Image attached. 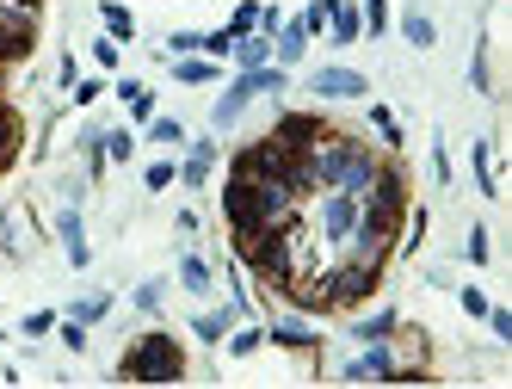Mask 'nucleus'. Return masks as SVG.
<instances>
[{"instance_id":"obj_1","label":"nucleus","mask_w":512,"mask_h":389,"mask_svg":"<svg viewBox=\"0 0 512 389\" xmlns=\"http://www.w3.org/2000/svg\"><path fill=\"white\" fill-rule=\"evenodd\" d=\"M290 204H297V198H290L278 180H253V173H235V180L223 186V217H229L235 235L297 223V210H290Z\"/></svg>"},{"instance_id":"obj_2","label":"nucleus","mask_w":512,"mask_h":389,"mask_svg":"<svg viewBox=\"0 0 512 389\" xmlns=\"http://www.w3.org/2000/svg\"><path fill=\"white\" fill-rule=\"evenodd\" d=\"M309 167H315V186H340V192H371L377 180V155L352 143V136H321V143L309 149Z\"/></svg>"},{"instance_id":"obj_3","label":"nucleus","mask_w":512,"mask_h":389,"mask_svg":"<svg viewBox=\"0 0 512 389\" xmlns=\"http://www.w3.org/2000/svg\"><path fill=\"white\" fill-rule=\"evenodd\" d=\"M118 377H124V383H179V377H186V352H179L173 334H142V340L124 352Z\"/></svg>"},{"instance_id":"obj_4","label":"nucleus","mask_w":512,"mask_h":389,"mask_svg":"<svg viewBox=\"0 0 512 389\" xmlns=\"http://www.w3.org/2000/svg\"><path fill=\"white\" fill-rule=\"evenodd\" d=\"M371 291H377V266H364V260H352V266H340V272H327V278H321L327 309H358Z\"/></svg>"},{"instance_id":"obj_5","label":"nucleus","mask_w":512,"mask_h":389,"mask_svg":"<svg viewBox=\"0 0 512 389\" xmlns=\"http://www.w3.org/2000/svg\"><path fill=\"white\" fill-rule=\"evenodd\" d=\"M253 93H284V75H278V68H241V81L223 93V105H210V118H216V124H235V118L247 112Z\"/></svg>"},{"instance_id":"obj_6","label":"nucleus","mask_w":512,"mask_h":389,"mask_svg":"<svg viewBox=\"0 0 512 389\" xmlns=\"http://www.w3.org/2000/svg\"><path fill=\"white\" fill-rule=\"evenodd\" d=\"M31 50H38V13H25V7H0V68L25 62Z\"/></svg>"},{"instance_id":"obj_7","label":"nucleus","mask_w":512,"mask_h":389,"mask_svg":"<svg viewBox=\"0 0 512 389\" xmlns=\"http://www.w3.org/2000/svg\"><path fill=\"white\" fill-rule=\"evenodd\" d=\"M266 136H278L284 149H297V155H303V149H315L321 136H327V118H321V112H284Z\"/></svg>"},{"instance_id":"obj_8","label":"nucleus","mask_w":512,"mask_h":389,"mask_svg":"<svg viewBox=\"0 0 512 389\" xmlns=\"http://www.w3.org/2000/svg\"><path fill=\"white\" fill-rule=\"evenodd\" d=\"M309 93H315V99H364V93H371V81H364L358 68H315V75H309Z\"/></svg>"},{"instance_id":"obj_9","label":"nucleus","mask_w":512,"mask_h":389,"mask_svg":"<svg viewBox=\"0 0 512 389\" xmlns=\"http://www.w3.org/2000/svg\"><path fill=\"white\" fill-rule=\"evenodd\" d=\"M352 223H358V192L327 186V198H321V229H327V241H346Z\"/></svg>"},{"instance_id":"obj_10","label":"nucleus","mask_w":512,"mask_h":389,"mask_svg":"<svg viewBox=\"0 0 512 389\" xmlns=\"http://www.w3.org/2000/svg\"><path fill=\"white\" fill-rule=\"evenodd\" d=\"M56 229H62V241H68V266H87L93 260V247H87V235H81V210L68 204L62 217H56Z\"/></svg>"},{"instance_id":"obj_11","label":"nucleus","mask_w":512,"mask_h":389,"mask_svg":"<svg viewBox=\"0 0 512 389\" xmlns=\"http://www.w3.org/2000/svg\"><path fill=\"white\" fill-rule=\"evenodd\" d=\"M340 377H346V383H364V377H395V359H389L383 346H371V352H364V359H352Z\"/></svg>"},{"instance_id":"obj_12","label":"nucleus","mask_w":512,"mask_h":389,"mask_svg":"<svg viewBox=\"0 0 512 389\" xmlns=\"http://www.w3.org/2000/svg\"><path fill=\"white\" fill-rule=\"evenodd\" d=\"M19 143H25V124H19V112H13V105H0V173L13 167Z\"/></svg>"},{"instance_id":"obj_13","label":"nucleus","mask_w":512,"mask_h":389,"mask_svg":"<svg viewBox=\"0 0 512 389\" xmlns=\"http://www.w3.org/2000/svg\"><path fill=\"white\" fill-rule=\"evenodd\" d=\"M241 68H266L272 62V38H266V31H247V38H235V50H229Z\"/></svg>"},{"instance_id":"obj_14","label":"nucleus","mask_w":512,"mask_h":389,"mask_svg":"<svg viewBox=\"0 0 512 389\" xmlns=\"http://www.w3.org/2000/svg\"><path fill=\"white\" fill-rule=\"evenodd\" d=\"M327 25H334V38H340V44H352L358 31H364V19H358L352 0H327Z\"/></svg>"},{"instance_id":"obj_15","label":"nucleus","mask_w":512,"mask_h":389,"mask_svg":"<svg viewBox=\"0 0 512 389\" xmlns=\"http://www.w3.org/2000/svg\"><path fill=\"white\" fill-rule=\"evenodd\" d=\"M303 56H309V31H303V25H278L272 62H303Z\"/></svg>"},{"instance_id":"obj_16","label":"nucleus","mask_w":512,"mask_h":389,"mask_svg":"<svg viewBox=\"0 0 512 389\" xmlns=\"http://www.w3.org/2000/svg\"><path fill=\"white\" fill-rule=\"evenodd\" d=\"M401 38H408L414 50H432V44H438V25H432L426 13H414V7H408V13H401Z\"/></svg>"},{"instance_id":"obj_17","label":"nucleus","mask_w":512,"mask_h":389,"mask_svg":"<svg viewBox=\"0 0 512 389\" xmlns=\"http://www.w3.org/2000/svg\"><path fill=\"white\" fill-rule=\"evenodd\" d=\"M469 161H475V186H482V198H500V180H494V143H475Z\"/></svg>"},{"instance_id":"obj_18","label":"nucleus","mask_w":512,"mask_h":389,"mask_svg":"<svg viewBox=\"0 0 512 389\" xmlns=\"http://www.w3.org/2000/svg\"><path fill=\"white\" fill-rule=\"evenodd\" d=\"M99 19H105V38H136V19H130V7H118V0H99Z\"/></svg>"},{"instance_id":"obj_19","label":"nucleus","mask_w":512,"mask_h":389,"mask_svg":"<svg viewBox=\"0 0 512 389\" xmlns=\"http://www.w3.org/2000/svg\"><path fill=\"white\" fill-rule=\"evenodd\" d=\"M210 161H216V143H210V136H204V143H192L186 167H179V180H186V186H204V173H210Z\"/></svg>"},{"instance_id":"obj_20","label":"nucleus","mask_w":512,"mask_h":389,"mask_svg":"<svg viewBox=\"0 0 512 389\" xmlns=\"http://www.w3.org/2000/svg\"><path fill=\"white\" fill-rule=\"evenodd\" d=\"M105 309H112V297H99V291H87V297H75V303H68V322H81V328H93V322H99Z\"/></svg>"},{"instance_id":"obj_21","label":"nucleus","mask_w":512,"mask_h":389,"mask_svg":"<svg viewBox=\"0 0 512 389\" xmlns=\"http://www.w3.org/2000/svg\"><path fill=\"white\" fill-rule=\"evenodd\" d=\"M179 285H186L192 297L210 291V266H204V254H186V260H179Z\"/></svg>"},{"instance_id":"obj_22","label":"nucleus","mask_w":512,"mask_h":389,"mask_svg":"<svg viewBox=\"0 0 512 389\" xmlns=\"http://www.w3.org/2000/svg\"><path fill=\"white\" fill-rule=\"evenodd\" d=\"M235 315H241V309L229 303V309H216V315H198V322H192V328H198V340H210V346H216V340H223V334H229V322H235Z\"/></svg>"},{"instance_id":"obj_23","label":"nucleus","mask_w":512,"mask_h":389,"mask_svg":"<svg viewBox=\"0 0 512 389\" xmlns=\"http://www.w3.org/2000/svg\"><path fill=\"white\" fill-rule=\"evenodd\" d=\"M352 334H358V340H389V334H395V315H389V309H377V315H358V322H352Z\"/></svg>"},{"instance_id":"obj_24","label":"nucleus","mask_w":512,"mask_h":389,"mask_svg":"<svg viewBox=\"0 0 512 389\" xmlns=\"http://www.w3.org/2000/svg\"><path fill=\"white\" fill-rule=\"evenodd\" d=\"M173 81L179 87H210L216 81V62H173Z\"/></svg>"},{"instance_id":"obj_25","label":"nucleus","mask_w":512,"mask_h":389,"mask_svg":"<svg viewBox=\"0 0 512 389\" xmlns=\"http://www.w3.org/2000/svg\"><path fill=\"white\" fill-rule=\"evenodd\" d=\"M99 155H105V161H130V155H136V136H130V130H105V136H99Z\"/></svg>"},{"instance_id":"obj_26","label":"nucleus","mask_w":512,"mask_h":389,"mask_svg":"<svg viewBox=\"0 0 512 389\" xmlns=\"http://www.w3.org/2000/svg\"><path fill=\"white\" fill-rule=\"evenodd\" d=\"M247 31H260V0H241L229 19V38H247Z\"/></svg>"},{"instance_id":"obj_27","label":"nucleus","mask_w":512,"mask_h":389,"mask_svg":"<svg viewBox=\"0 0 512 389\" xmlns=\"http://www.w3.org/2000/svg\"><path fill=\"white\" fill-rule=\"evenodd\" d=\"M272 340H278V346H315V328H303V322H278Z\"/></svg>"},{"instance_id":"obj_28","label":"nucleus","mask_w":512,"mask_h":389,"mask_svg":"<svg viewBox=\"0 0 512 389\" xmlns=\"http://www.w3.org/2000/svg\"><path fill=\"white\" fill-rule=\"evenodd\" d=\"M463 247H469V254H463L469 266H488V260H494V254H488V229H482V223L469 229V241H463Z\"/></svg>"},{"instance_id":"obj_29","label":"nucleus","mask_w":512,"mask_h":389,"mask_svg":"<svg viewBox=\"0 0 512 389\" xmlns=\"http://www.w3.org/2000/svg\"><path fill=\"white\" fill-rule=\"evenodd\" d=\"M173 180H179V167H173V161H155L149 173H142V186H149V192H167Z\"/></svg>"},{"instance_id":"obj_30","label":"nucleus","mask_w":512,"mask_h":389,"mask_svg":"<svg viewBox=\"0 0 512 389\" xmlns=\"http://www.w3.org/2000/svg\"><path fill=\"white\" fill-rule=\"evenodd\" d=\"M149 143H186V130L173 118H149Z\"/></svg>"},{"instance_id":"obj_31","label":"nucleus","mask_w":512,"mask_h":389,"mask_svg":"<svg viewBox=\"0 0 512 389\" xmlns=\"http://www.w3.org/2000/svg\"><path fill=\"white\" fill-rule=\"evenodd\" d=\"M161 297H167V285H161V278H149V285H136V309H161Z\"/></svg>"},{"instance_id":"obj_32","label":"nucleus","mask_w":512,"mask_h":389,"mask_svg":"<svg viewBox=\"0 0 512 389\" xmlns=\"http://www.w3.org/2000/svg\"><path fill=\"white\" fill-rule=\"evenodd\" d=\"M260 340H266L260 328H241V334L229 340V352H235V359H247V352H260Z\"/></svg>"},{"instance_id":"obj_33","label":"nucleus","mask_w":512,"mask_h":389,"mask_svg":"<svg viewBox=\"0 0 512 389\" xmlns=\"http://www.w3.org/2000/svg\"><path fill=\"white\" fill-rule=\"evenodd\" d=\"M371 124H377V130L389 136V143H395V149H401V124L389 118V105H371Z\"/></svg>"},{"instance_id":"obj_34","label":"nucleus","mask_w":512,"mask_h":389,"mask_svg":"<svg viewBox=\"0 0 512 389\" xmlns=\"http://www.w3.org/2000/svg\"><path fill=\"white\" fill-rule=\"evenodd\" d=\"M93 62L112 75V68H118V38H99V44H93Z\"/></svg>"},{"instance_id":"obj_35","label":"nucleus","mask_w":512,"mask_h":389,"mask_svg":"<svg viewBox=\"0 0 512 389\" xmlns=\"http://www.w3.org/2000/svg\"><path fill=\"white\" fill-rule=\"evenodd\" d=\"M198 50H210V56H229L235 50V38H229V31H204V44Z\"/></svg>"},{"instance_id":"obj_36","label":"nucleus","mask_w":512,"mask_h":389,"mask_svg":"<svg viewBox=\"0 0 512 389\" xmlns=\"http://www.w3.org/2000/svg\"><path fill=\"white\" fill-rule=\"evenodd\" d=\"M364 25L383 31V25H389V0H364Z\"/></svg>"},{"instance_id":"obj_37","label":"nucleus","mask_w":512,"mask_h":389,"mask_svg":"<svg viewBox=\"0 0 512 389\" xmlns=\"http://www.w3.org/2000/svg\"><path fill=\"white\" fill-rule=\"evenodd\" d=\"M420 235H426V210H414V223H408V235H401V254H414V247H420Z\"/></svg>"},{"instance_id":"obj_38","label":"nucleus","mask_w":512,"mask_h":389,"mask_svg":"<svg viewBox=\"0 0 512 389\" xmlns=\"http://www.w3.org/2000/svg\"><path fill=\"white\" fill-rule=\"evenodd\" d=\"M62 346H68V352H87V328H81V322H62Z\"/></svg>"},{"instance_id":"obj_39","label":"nucleus","mask_w":512,"mask_h":389,"mask_svg":"<svg viewBox=\"0 0 512 389\" xmlns=\"http://www.w3.org/2000/svg\"><path fill=\"white\" fill-rule=\"evenodd\" d=\"M50 328H56L50 309H31V315H25V334H50Z\"/></svg>"},{"instance_id":"obj_40","label":"nucleus","mask_w":512,"mask_h":389,"mask_svg":"<svg viewBox=\"0 0 512 389\" xmlns=\"http://www.w3.org/2000/svg\"><path fill=\"white\" fill-rule=\"evenodd\" d=\"M457 303H463L469 315H488V297H482V291H475V285H463V297H457Z\"/></svg>"},{"instance_id":"obj_41","label":"nucleus","mask_w":512,"mask_h":389,"mask_svg":"<svg viewBox=\"0 0 512 389\" xmlns=\"http://www.w3.org/2000/svg\"><path fill=\"white\" fill-rule=\"evenodd\" d=\"M488 322H494L500 340H512V309H494V303H488Z\"/></svg>"},{"instance_id":"obj_42","label":"nucleus","mask_w":512,"mask_h":389,"mask_svg":"<svg viewBox=\"0 0 512 389\" xmlns=\"http://www.w3.org/2000/svg\"><path fill=\"white\" fill-rule=\"evenodd\" d=\"M99 93H105V87H99V81H75V105H93V99H99Z\"/></svg>"},{"instance_id":"obj_43","label":"nucleus","mask_w":512,"mask_h":389,"mask_svg":"<svg viewBox=\"0 0 512 389\" xmlns=\"http://www.w3.org/2000/svg\"><path fill=\"white\" fill-rule=\"evenodd\" d=\"M13 7H25V13H38V0H13Z\"/></svg>"},{"instance_id":"obj_44","label":"nucleus","mask_w":512,"mask_h":389,"mask_svg":"<svg viewBox=\"0 0 512 389\" xmlns=\"http://www.w3.org/2000/svg\"><path fill=\"white\" fill-rule=\"evenodd\" d=\"M0 87H7V68H0ZM0 105H7V99H0Z\"/></svg>"}]
</instances>
